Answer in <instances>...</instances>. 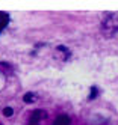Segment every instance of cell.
Segmentation results:
<instances>
[{"label": "cell", "instance_id": "1", "mask_svg": "<svg viewBox=\"0 0 118 125\" xmlns=\"http://www.w3.org/2000/svg\"><path fill=\"white\" fill-rule=\"evenodd\" d=\"M102 32L107 38L118 32V15H107L106 20L102 23Z\"/></svg>", "mask_w": 118, "mask_h": 125}, {"label": "cell", "instance_id": "2", "mask_svg": "<svg viewBox=\"0 0 118 125\" xmlns=\"http://www.w3.org/2000/svg\"><path fill=\"white\" fill-rule=\"evenodd\" d=\"M47 116L44 110H33L32 115H30V121H29V125H39V122Z\"/></svg>", "mask_w": 118, "mask_h": 125}, {"label": "cell", "instance_id": "3", "mask_svg": "<svg viewBox=\"0 0 118 125\" xmlns=\"http://www.w3.org/2000/svg\"><path fill=\"white\" fill-rule=\"evenodd\" d=\"M70 116H67V115H59V116H56V119H54V122H53V125H70Z\"/></svg>", "mask_w": 118, "mask_h": 125}, {"label": "cell", "instance_id": "4", "mask_svg": "<svg viewBox=\"0 0 118 125\" xmlns=\"http://www.w3.org/2000/svg\"><path fill=\"white\" fill-rule=\"evenodd\" d=\"M8 23H9V15L6 12H0V33L8 26Z\"/></svg>", "mask_w": 118, "mask_h": 125}, {"label": "cell", "instance_id": "5", "mask_svg": "<svg viewBox=\"0 0 118 125\" xmlns=\"http://www.w3.org/2000/svg\"><path fill=\"white\" fill-rule=\"evenodd\" d=\"M9 69H11V65L5 63V62H0V73H5L6 74V71H9Z\"/></svg>", "mask_w": 118, "mask_h": 125}, {"label": "cell", "instance_id": "6", "mask_svg": "<svg viewBox=\"0 0 118 125\" xmlns=\"http://www.w3.org/2000/svg\"><path fill=\"white\" fill-rule=\"evenodd\" d=\"M23 100H24V103H30V101H33V95L32 94H26Z\"/></svg>", "mask_w": 118, "mask_h": 125}, {"label": "cell", "instance_id": "7", "mask_svg": "<svg viewBox=\"0 0 118 125\" xmlns=\"http://www.w3.org/2000/svg\"><path fill=\"white\" fill-rule=\"evenodd\" d=\"M12 113H14V110L11 109V107H6V109L3 110V115L5 116H12Z\"/></svg>", "mask_w": 118, "mask_h": 125}]
</instances>
